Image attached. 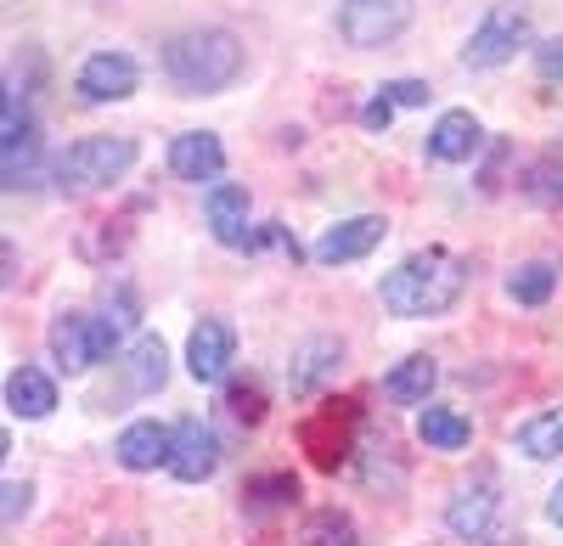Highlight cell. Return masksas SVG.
<instances>
[{
  "instance_id": "cell-1",
  "label": "cell",
  "mask_w": 563,
  "mask_h": 546,
  "mask_svg": "<svg viewBox=\"0 0 563 546\" xmlns=\"http://www.w3.org/2000/svg\"><path fill=\"white\" fill-rule=\"evenodd\" d=\"M467 277H474L467 259H456L445 248H422V254H411L389 270L378 299H384L389 315H400V322H422V315H445L467 293Z\"/></svg>"
},
{
  "instance_id": "cell-2",
  "label": "cell",
  "mask_w": 563,
  "mask_h": 546,
  "mask_svg": "<svg viewBox=\"0 0 563 546\" xmlns=\"http://www.w3.org/2000/svg\"><path fill=\"white\" fill-rule=\"evenodd\" d=\"M164 74L186 97H214L243 74V40L231 29H192L164 45Z\"/></svg>"
},
{
  "instance_id": "cell-3",
  "label": "cell",
  "mask_w": 563,
  "mask_h": 546,
  "mask_svg": "<svg viewBox=\"0 0 563 546\" xmlns=\"http://www.w3.org/2000/svg\"><path fill=\"white\" fill-rule=\"evenodd\" d=\"M130 169H135V142L130 135H85V142H74L52 164L63 198H90V192L113 187V180H124Z\"/></svg>"
},
{
  "instance_id": "cell-4",
  "label": "cell",
  "mask_w": 563,
  "mask_h": 546,
  "mask_svg": "<svg viewBox=\"0 0 563 546\" xmlns=\"http://www.w3.org/2000/svg\"><path fill=\"white\" fill-rule=\"evenodd\" d=\"M519 45H530V12L512 7V0H501V7H490L485 23L474 29L462 63H467V68H501V63L519 57Z\"/></svg>"
},
{
  "instance_id": "cell-5",
  "label": "cell",
  "mask_w": 563,
  "mask_h": 546,
  "mask_svg": "<svg viewBox=\"0 0 563 546\" xmlns=\"http://www.w3.org/2000/svg\"><path fill=\"white\" fill-rule=\"evenodd\" d=\"M406 23H411V0H339V34L355 52L400 40Z\"/></svg>"
},
{
  "instance_id": "cell-6",
  "label": "cell",
  "mask_w": 563,
  "mask_h": 546,
  "mask_svg": "<svg viewBox=\"0 0 563 546\" xmlns=\"http://www.w3.org/2000/svg\"><path fill=\"white\" fill-rule=\"evenodd\" d=\"M355 428H361V412H355V400H327L321 412L305 423V450H310V463L333 473L339 463H350V450H355Z\"/></svg>"
},
{
  "instance_id": "cell-7",
  "label": "cell",
  "mask_w": 563,
  "mask_h": 546,
  "mask_svg": "<svg viewBox=\"0 0 563 546\" xmlns=\"http://www.w3.org/2000/svg\"><path fill=\"white\" fill-rule=\"evenodd\" d=\"M180 484H203L214 479L220 468V434L203 423V417H186L175 434H169V463H164Z\"/></svg>"
},
{
  "instance_id": "cell-8",
  "label": "cell",
  "mask_w": 563,
  "mask_h": 546,
  "mask_svg": "<svg viewBox=\"0 0 563 546\" xmlns=\"http://www.w3.org/2000/svg\"><path fill=\"white\" fill-rule=\"evenodd\" d=\"M135 85H141V68H135L130 52H97L79 68V97L85 102H124V97H135Z\"/></svg>"
},
{
  "instance_id": "cell-9",
  "label": "cell",
  "mask_w": 563,
  "mask_h": 546,
  "mask_svg": "<svg viewBox=\"0 0 563 546\" xmlns=\"http://www.w3.org/2000/svg\"><path fill=\"white\" fill-rule=\"evenodd\" d=\"M231 360H238V333H231L225 322H198L192 338H186V367H192L198 383H220L231 372Z\"/></svg>"
},
{
  "instance_id": "cell-10",
  "label": "cell",
  "mask_w": 563,
  "mask_h": 546,
  "mask_svg": "<svg viewBox=\"0 0 563 546\" xmlns=\"http://www.w3.org/2000/svg\"><path fill=\"white\" fill-rule=\"evenodd\" d=\"M384 237H389V220L384 214H355V220L333 225V232L316 243V259L321 265H350V259H366Z\"/></svg>"
},
{
  "instance_id": "cell-11",
  "label": "cell",
  "mask_w": 563,
  "mask_h": 546,
  "mask_svg": "<svg viewBox=\"0 0 563 546\" xmlns=\"http://www.w3.org/2000/svg\"><path fill=\"white\" fill-rule=\"evenodd\" d=\"M225 169V147H220V135L209 130H186L169 142V175L175 180H192V187H203V180H220Z\"/></svg>"
},
{
  "instance_id": "cell-12",
  "label": "cell",
  "mask_w": 563,
  "mask_h": 546,
  "mask_svg": "<svg viewBox=\"0 0 563 546\" xmlns=\"http://www.w3.org/2000/svg\"><path fill=\"white\" fill-rule=\"evenodd\" d=\"M496 508H501V495H496L490 479L462 484V490L451 495V508H445V530H451L456 541H485L490 524H496Z\"/></svg>"
},
{
  "instance_id": "cell-13",
  "label": "cell",
  "mask_w": 563,
  "mask_h": 546,
  "mask_svg": "<svg viewBox=\"0 0 563 546\" xmlns=\"http://www.w3.org/2000/svg\"><path fill=\"white\" fill-rule=\"evenodd\" d=\"M40 169V124L12 113L0 130V187H29Z\"/></svg>"
},
{
  "instance_id": "cell-14",
  "label": "cell",
  "mask_w": 563,
  "mask_h": 546,
  "mask_svg": "<svg viewBox=\"0 0 563 546\" xmlns=\"http://www.w3.org/2000/svg\"><path fill=\"white\" fill-rule=\"evenodd\" d=\"M479 147H485V124L467 108L440 113V124L429 130V158H440V164H467Z\"/></svg>"
},
{
  "instance_id": "cell-15",
  "label": "cell",
  "mask_w": 563,
  "mask_h": 546,
  "mask_svg": "<svg viewBox=\"0 0 563 546\" xmlns=\"http://www.w3.org/2000/svg\"><path fill=\"white\" fill-rule=\"evenodd\" d=\"M169 434H175V428H164V423H153V417H141V423H130V428L119 434L113 457H119L130 473H153V468L169 463Z\"/></svg>"
},
{
  "instance_id": "cell-16",
  "label": "cell",
  "mask_w": 563,
  "mask_h": 546,
  "mask_svg": "<svg viewBox=\"0 0 563 546\" xmlns=\"http://www.w3.org/2000/svg\"><path fill=\"white\" fill-rule=\"evenodd\" d=\"M203 209H209V232H214L225 248H243V243H249V192H243V187L214 180Z\"/></svg>"
},
{
  "instance_id": "cell-17",
  "label": "cell",
  "mask_w": 563,
  "mask_h": 546,
  "mask_svg": "<svg viewBox=\"0 0 563 546\" xmlns=\"http://www.w3.org/2000/svg\"><path fill=\"white\" fill-rule=\"evenodd\" d=\"M52 360L68 378L97 367V349H90V315H57L52 322Z\"/></svg>"
},
{
  "instance_id": "cell-18",
  "label": "cell",
  "mask_w": 563,
  "mask_h": 546,
  "mask_svg": "<svg viewBox=\"0 0 563 546\" xmlns=\"http://www.w3.org/2000/svg\"><path fill=\"white\" fill-rule=\"evenodd\" d=\"M7 405H12L18 417L40 423V417H52V412H57V383L45 378L40 367H18V372L7 378Z\"/></svg>"
},
{
  "instance_id": "cell-19",
  "label": "cell",
  "mask_w": 563,
  "mask_h": 546,
  "mask_svg": "<svg viewBox=\"0 0 563 546\" xmlns=\"http://www.w3.org/2000/svg\"><path fill=\"white\" fill-rule=\"evenodd\" d=\"M434 383H440V367H434V355H406L400 367H395V372L384 378V394H389L395 405H429Z\"/></svg>"
},
{
  "instance_id": "cell-20",
  "label": "cell",
  "mask_w": 563,
  "mask_h": 546,
  "mask_svg": "<svg viewBox=\"0 0 563 546\" xmlns=\"http://www.w3.org/2000/svg\"><path fill=\"white\" fill-rule=\"evenodd\" d=\"M339 360H344V344H339V338H310V344L294 355V372H288L294 394H310L321 378H333Z\"/></svg>"
},
{
  "instance_id": "cell-21",
  "label": "cell",
  "mask_w": 563,
  "mask_h": 546,
  "mask_svg": "<svg viewBox=\"0 0 563 546\" xmlns=\"http://www.w3.org/2000/svg\"><path fill=\"white\" fill-rule=\"evenodd\" d=\"M164 378H169V349H164V338H135V349L124 355V383H130L135 394H153V389H164Z\"/></svg>"
},
{
  "instance_id": "cell-22",
  "label": "cell",
  "mask_w": 563,
  "mask_h": 546,
  "mask_svg": "<svg viewBox=\"0 0 563 546\" xmlns=\"http://www.w3.org/2000/svg\"><path fill=\"white\" fill-rule=\"evenodd\" d=\"M512 445H519L530 463H552V457H563V405H552V412H536L530 423H519Z\"/></svg>"
},
{
  "instance_id": "cell-23",
  "label": "cell",
  "mask_w": 563,
  "mask_h": 546,
  "mask_svg": "<svg viewBox=\"0 0 563 546\" xmlns=\"http://www.w3.org/2000/svg\"><path fill=\"white\" fill-rule=\"evenodd\" d=\"M417 439L429 450H467L474 445V423L462 412H445V405H429V412L417 417Z\"/></svg>"
},
{
  "instance_id": "cell-24",
  "label": "cell",
  "mask_w": 563,
  "mask_h": 546,
  "mask_svg": "<svg viewBox=\"0 0 563 546\" xmlns=\"http://www.w3.org/2000/svg\"><path fill=\"white\" fill-rule=\"evenodd\" d=\"M249 513L265 519V513H282V508H294L299 502V479L294 473H265V479H249Z\"/></svg>"
},
{
  "instance_id": "cell-25",
  "label": "cell",
  "mask_w": 563,
  "mask_h": 546,
  "mask_svg": "<svg viewBox=\"0 0 563 546\" xmlns=\"http://www.w3.org/2000/svg\"><path fill=\"white\" fill-rule=\"evenodd\" d=\"M552 288H558V270L547 265V259H530V265H519V270H512V277H507V293L512 299H519V304H547L552 299Z\"/></svg>"
},
{
  "instance_id": "cell-26",
  "label": "cell",
  "mask_w": 563,
  "mask_h": 546,
  "mask_svg": "<svg viewBox=\"0 0 563 546\" xmlns=\"http://www.w3.org/2000/svg\"><path fill=\"white\" fill-rule=\"evenodd\" d=\"M305 546H355V524L339 508H321L305 519Z\"/></svg>"
},
{
  "instance_id": "cell-27",
  "label": "cell",
  "mask_w": 563,
  "mask_h": 546,
  "mask_svg": "<svg viewBox=\"0 0 563 546\" xmlns=\"http://www.w3.org/2000/svg\"><path fill=\"white\" fill-rule=\"evenodd\" d=\"M225 412L238 417V423H265V389L249 378V383H225Z\"/></svg>"
},
{
  "instance_id": "cell-28",
  "label": "cell",
  "mask_w": 563,
  "mask_h": 546,
  "mask_svg": "<svg viewBox=\"0 0 563 546\" xmlns=\"http://www.w3.org/2000/svg\"><path fill=\"white\" fill-rule=\"evenodd\" d=\"M29 508H34V484H29V479H18V484H0V524H18Z\"/></svg>"
},
{
  "instance_id": "cell-29",
  "label": "cell",
  "mask_w": 563,
  "mask_h": 546,
  "mask_svg": "<svg viewBox=\"0 0 563 546\" xmlns=\"http://www.w3.org/2000/svg\"><path fill=\"white\" fill-rule=\"evenodd\" d=\"M384 102L389 108H422L429 102V85L422 79H395V85H384Z\"/></svg>"
},
{
  "instance_id": "cell-30",
  "label": "cell",
  "mask_w": 563,
  "mask_h": 546,
  "mask_svg": "<svg viewBox=\"0 0 563 546\" xmlns=\"http://www.w3.org/2000/svg\"><path fill=\"white\" fill-rule=\"evenodd\" d=\"M536 68H541V79L563 85V40H541L536 45Z\"/></svg>"
},
{
  "instance_id": "cell-31",
  "label": "cell",
  "mask_w": 563,
  "mask_h": 546,
  "mask_svg": "<svg viewBox=\"0 0 563 546\" xmlns=\"http://www.w3.org/2000/svg\"><path fill=\"white\" fill-rule=\"evenodd\" d=\"M361 119H366V130H389V119H395V108H389V102L378 97V102H366V113H361Z\"/></svg>"
},
{
  "instance_id": "cell-32",
  "label": "cell",
  "mask_w": 563,
  "mask_h": 546,
  "mask_svg": "<svg viewBox=\"0 0 563 546\" xmlns=\"http://www.w3.org/2000/svg\"><path fill=\"white\" fill-rule=\"evenodd\" d=\"M12 270H18V248L0 243V288H12Z\"/></svg>"
},
{
  "instance_id": "cell-33",
  "label": "cell",
  "mask_w": 563,
  "mask_h": 546,
  "mask_svg": "<svg viewBox=\"0 0 563 546\" xmlns=\"http://www.w3.org/2000/svg\"><path fill=\"white\" fill-rule=\"evenodd\" d=\"M547 519H552V524H563V484L552 490V502H547Z\"/></svg>"
},
{
  "instance_id": "cell-34",
  "label": "cell",
  "mask_w": 563,
  "mask_h": 546,
  "mask_svg": "<svg viewBox=\"0 0 563 546\" xmlns=\"http://www.w3.org/2000/svg\"><path fill=\"white\" fill-rule=\"evenodd\" d=\"M7 119H12V90H7V79H0V130H7Z\"/></svg>"
},
{
  "instance_id": "cell-35",
  "label": "cell",
  "mask_w": 563,
  "mask_h": 546,
  "mask_svg": "<svg viewBox=\"0 0 563 546\" xmlns=\"http://www.w3.org/2000/svg\"><path fill=\"white\" fill-rule=\"evenodd\" d=\"M102 546H147V541H141V535H130V530H124V535H108Z\"/></svg>"
},
{
  "instance_id": "cell-36",
  "label": "cell",
  "mask_w": 563,
  "mask_h": 546,
  "mask_svg": "<svg viewBox=\"0 0 563 546\" xmlns=\"http://www.w3.org/2000/svg\"><path fill=\"white\" fill-rule=\"evenodd\" d=\"M485 546H525V535H485Z\"/></svg>"
},
{
  "instance_id": "cell-37",
  "label": "cell",
  "mask_w": 563,
  "mask_h": 546,
  "mask_svg": "<svg viewBox=\"0 0 563 546\" xmlns=\"http://www.w3.org/2000/svg\"><path fill=\"white\" fill-rule=\"evenodd\" d=\"M7 457H12V434L0 428V468H7Z\"/></svg>"
}]
</instances>
